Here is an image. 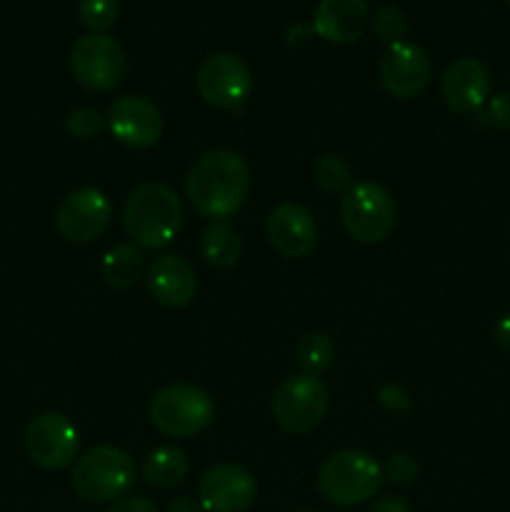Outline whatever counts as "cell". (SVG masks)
I'll list each match as a JSON object with an SVG mask.
<instances>
[{
	"instance_id": "cell-1",
	"label": "cell",
	"mask_w": 510,
	"mask_h": 512,
	"mask_svg": "<svg viewBox=\"0 0 510 512\" xmlns=\"http://www.w3.org/2000/svg\"><path fill=\"white\" fill-rule=\"evenodd\" d=\"M188 200L203 218L225 220L243 208L250 190V168L235 150L218 148L195 160L188 173Z\"/></svg>"
},
{
	"instance_id": "cell-2",
	"label": "cell",
	"mask_w": 510,
	"mask_h": 512,
	"mask_svg": "<svg viewBox=\"0 0 510 512\" xmlns=\"http://www.w3.org/2000/svg\"><path fill=\"white\" fill-rule=\"evenodd\" d=\"M123 228L140 250H160L173 243L183 228V205L178 193L165 183H145L128 195Z\"/></svg>"
},
{
	"instance_id": "cell-3",
	"label": "cell",
	"mask_w": 510,
	"mask_h": 512,
	"mask_svg": "<svg viewBox=\"0 0 510 512\" xmlns=\"http://www.w3.org/2000/svg\"><path fill=\"white\" fill-rule=\"evenodd\" d=\"M383 483V465L358 448L338 450L318 470L320 495L340 508L365 503L383 488Z\"/></svg>"
},
{
	"instance_id": "cell-4",
	"label": "cell",
	"mask_w": 510,
	"mask_h": 512,
	"mask_svg": "<svg viewBox=\"0 0 510 512\" xmlns=\"http://www.w3.org/2000/svg\"><path fill=\"white\" fill-rule=\"evenodd\" d=\"M70 485L85 503H110L130 493L135 485V463L115 445H98L75 460Z\"/></svg>"
},
{
	"instance_id": "cell-5",
	"label": "cell",
	"mask_w": 510,
	"mask_h": 512,
	"mask_svg": "<svg viewBox=\"0 0 510 512\" xmlns=\"http://www.w3.org/2000/svg\"><path fill=\"white\" fill-rule=\"evenodd\" d=\"M150 423L168 438H193L215 418V403L193 383H173L150 400Z\"/></svg>"
},
{
	"instance_id": "cell-6",
	"label": "cell",
	"mask_w": 510,
	"mask_h": 512,
	"mask_svg": "<svg viewBox=\"0 0 510 512\" xmlns=\"http://www.w3.org/2000/svg\"><path fill=\"white\" fill-rule=\"evenodd\" d=\"M340 220L358 243H383L395 228V200L388 188L373 180L350 185L340 200Z\"/></svg>"
},
{
	"instance_id": "cell-7",
	"label": "cell",
	"mask_w": 510,
	"mask_h": 512,
	"mask_svg": "<svg viewBox=\"0 0 510 512\" xmlns=\"http://www.w3.org/2000/svg\"><path fill=\"white\" fill-rule=\"evenodd\" d=\"M330 393L318 375L298 373L285 378L273 395L275 423L293 435L313 433L325 420Z\"/></svg>"
},
{
	"instance_id": "cell-8",
	"label": "cell",
	"mask_w": 510,
	"mask_h": 512,
	"mask_svg": "<svg viewBox=\"0 0 510 512\" xmlns=\"http://www.w3.org/2000/svg\"><path fill=\"white\" fill-rule=\"evenodd\" d=\"M128 70L125 50L113 35L88 33L70 50V73L93 93H108L118 88Z\"/></svg>"
},
{
	"instance_id": "cell-9",
	"label": "cell",
	"mask_w": 510,
	"mask_h": 512,
	"mask_svg": "<svg viewBox=\"0 0 510 512\" xmlns=\"http://www.w3.org/2000/svg\"><path fill=\"white\" fill-rule=\"evenodd\" d=\"M113 220V205L98 188L70 190L55 210V230L65 243L85 245L98 240Z\"/></svg>"
},
{
	"instance_id": "cell-10",
	"label": "cell",
	"mask_w": 510,
	"mask_h": 512,
	"mask_svg": "<svg viewBox=\"0 0 510 512\" xmlns=\"http://www.w3.org/2000/svg\"><path fill=\"white\" fill-rule=\"evenodd\" d=\"M78 428L63 413H40L25 428V453L38 468L63 470L78 458Z\"/></svg>"
},
{
	"instance_id": "cell-11",
	"label": "cell",
	"mask_w": 510,
	"mask_h": 512,
	"mask_svg": "<svg viewBox=\"0 0 510 512\" xmlns=\"http://www.w3.org/2000/svg\"><path fill=\"white\" fill-rule=\"evenodd\" d=\"M200 98L220 110H238L253 90V73L233 53H213L200 63L195 75Z\"/></svg>"
},
{
	"instance_id": "cell-12",
	"label": "cell",
	"mask_w": 510,
	"mask_h": 512,
	"mask_svg": "<svg viewBox=\"0 0 510 512\" xmlns=\"http://www.w3.org/2000/svg\"><path fill=\"white\" fill-rule=\"evenodd\" d=\"M258 498V483L243 465L220 463L205 470L198 483V503L208 512H245Z\"/></svg>"
},
{
	"instance_id": "cell-13",
	"label": "cell",
	"mask_w": 510,
	"mask_h": 512,
	"mask_svg": "<svg viewBox=\"0 0 510 512\" xmlns=\"http://www.w3.org/2000/svg\"><path fill=\"white\" fill-rule=\"evenodd\" d=\"M108 130L125 148H153L163 135V115L143 95H120L108 110Z\"/></svg>"
},
{
	"instance_id": "cell-14",
	"label": "cell",
	"mask_w": 510,
	"mask_h": 512,
	"mask_svg": "<svg viewBox=\"0 0 510 512\" xmlns=\"http://www.w3.org/2000/svg\"><path fill=\"white\" fill-rule=\"evenodd\" d=\"M430 78H433V65L420 45L400 40V43L388 45L380 58V83L393 98H415L428 88Z\"/></svg>"
},
{
	"instance_id": "cell-15",
	"label": "cell",
	"mask_w": 510,
	"mask_h": 512,
	"mask_svg": "<svg viewBox=\"0 0 510 512\" xmlns=\"http://www.w3.org/2000/svg\"><path fill=\"white\" fill-rule=\"evenodd\" d=\"M490 73L478 58H455L443 73V98L458 115H478L488 103Z\"/></svg>"
},
{
	"instance_id": "cell-16",
	"label": "cell",
	"mask_w": 510,
	"mask_h": 512,
	"mask_svg": "<svg viewBox=\"0 0 510 512\" xmlns=\"http://www.w3.org/2000/svg\"><path fill=\"white\" fill-rule=\"evenodd\" d=\"M268 240L283 258H305L318 245L313 213L298 203H280L268 218Z\"/></svg>"
},
{
	"instance_id": "cell-17",
	"label": "cell",
	"mask_w": 510,
	"mask_h": 512,
	"mask_svg": "<svg viewBox=\"0 0 510 512\" xmlns=\"http://www.w3.org/2000/svg\"><path fill=\"white\" fill-rule=\"evenodd\" d=\"M148 290L165 308H185L198 293L195 268L180 255H160L148 265Z\"/></svg>"
},
{
	"instance_id": "cell-18",
	"label": "cell",
	"mask_w": 510,
	"mask_h": 512,
	"mask_svg": "<svg viewBox=\"0 0 510 512\" xmlns=\"http://www.w3.org/2000/svg\"><path fill=\"white\" fill-rule=\"evenodd\" d=\"M368 23L365 0H320L313 15V30L328 43H353Z\"/></svg>"
},
{
	"instance_id": "cell-19",
	"label": "cell",
	"mask_w": 510,
	"mask_h": 512,
	"mask_svg": "<svg viewBox=\"0 0 510 512\" xmlns=\"http://www.w3.org/2000/svg\"><path fill=\"white\" fill-rule=\"evenodd\" d=\"M240 253H243V240H240V233L230 223H225V220H213V223L203 230V238H200V255H203L208 265L228 270L238 263Z\"/></svg>"
},
{
	"instance_id": "cell-20",
	"label": "cell",
	"mask_w": 510,
	"mask_h": 512,
	"mask_svg": "<svg viewBox=\"0 0 510 512\" xmlns=\"http://www.w3.org/2000/svg\"><path fill=\"white\" fill-rule=\"evenodd\" d=\"M145 260L143 250L133 243H120L115 248H110L103 255V263H100V273L103 280L115 290H128L143 278Z\"/></svg>"
},
{
	"instance_id": "cell-21",
	"label": "cell",
	"mask_w": 510,
	"mask_h": 512,
	"mask_svg": "<svg viewBox=\"0 0 510 512\" xmlns=\"http://www.w3.org/2000/svg\"><path fill=\"white\" fill-rule=\"evenodd\" d=\"M190 460L185 450L175 445H160L145 458L143 480L153 488H175L188 478Z\"/></svg>"
},
{
	"instance_id": "cell-22",
	"label": "cell",
	"mask_w": 510,
	"mask_h": 512,
	"mask_svg": "<svg viewBox=\"0 0 510 512\" xmlns=\"http://www.w3.org/2000/svg\"><path fill=\"white\" fill-rule=\"evenodd\" d=\"M335 343L328 333H308L298 343V363L308 375H320L333 365Z\"/></svg>"
},
{
	"instance_id": "cell-23",
	"label": "cell",
	"mask_w": 510,
	"mask_h": 512,
	"mask_svg": "<svg viewBox=\"0 0 510 512\" xmlns=\"http://www.w3.org/2000/svg\"><path fill=\"white\" fill-rule=\"evenodd\" d=\"M313 180L325 193H345L350 188V165L340 155H320L313 165Z\"/></svg>"
},
{
	"instance_id": "cell-24",
	"label": "cell",
	"mask_w": 510,
	"mask_h": 512,
	"mask_svg": "<svg viewBox=\"0 0 510 512\" xmlns=\"http://www.w3.org/2000/svg\"><path fill=\"white\" fill-rule=\"evenodd\" d=\"M118 0H80L78 15L90 33H105L118 20Z\"/></svg>"
},
{
	"instance_id": "cell-25",
	"label": "cell",
	"mask_w": 510,
	"mask_h": 512,
	"mask_svg": "<svg viewBox=\"0 0 510 512\" xmlns=\"http://www.w3.org/2000/svg\"><path fill=\"white\" fill-rule=\"evenodd\" d=\"M405 30H408V20H405V15L400 13L398 8H393V5H383V8L375 10L373 33L378 35L383 43H388V45L400 43L405 35Z\"/></svg>"
},
{
	"instance_id": "cell-26",
	"label": "cell",
	"mask_w": 510,
	"mask_h": 512,
	"mask_svg": "<svg viewBox=\"0 0 510 512\" xmlns=\"http://www.w3.org/2000/svg\"><path fill=\"white\" fill-rule=\"evenodd\" d=\"M108 125V120L98 113L95 108H75L73 113L65 118V130L78 140H93L100 135Z\"/></svg>"
},
{
	"instance_id": "cell-27",
	"label": "cell",
	"mask_w": 510,
	"mask_h": 512,
	"mask_svg": "<svg viewBox=\"0 0 510 512\" xmlns=\"http://www.w3.org/2000/svg\"><path fill=\"white\" fill-rule=\"evenodd\" d=\"M418 473V463H415L413 455L408 453H393L388 458V463L383 465L385 480H390L393 485H410L418 478Z\"/></svg>"
},
{
	"instance_id": "cell-28",
	"label": "cell",
	"mask_w": 510,
	"mask_h": 512,
	"mask_svg": "<svg viewBox=\"0 0 510 512\" xmlns=\"http://www.w3.org/2000/svg\"><path fill=\"white\" fill-rule=\"evenodd\" d=\"M478 118H485V125L510 130V90L490 98L485 103V113H478Z\"/></svg>"
},
{
	"instance_id": "cell-29",
	"label": "cell",
	"mask_w": 510,
	"mask_h": 512,
	"mask_svg": "<svg viewBox=\"0 0 510 512\" xmlns=\"http://www.w3.org/2000/svg\"><path fill=\"white\" fill-rule=\"evenodd\" d=\"M378 403L383 405L388 413L405 415L410 410V395H408V390L403 388V385L388 383V385H383V388H380Z\"/></svg>"
},
{
	"instance_id": "cell-30",
	"label": "cell",
	"mask_w": 510,
	"mask_h": 512,
	"mask_svg": "<svg viewBox=\"0 0 510 512\" xmlns=\"http://www.w3.org/2000/svg\"><path fill=\"white\" fill-rule=\"evenodd\" d=\"M368 512H413V510H410L408 500L400 498V495H383V498H378L373 505H370Z\"/></svg>"
},
{
	"instance_id": "cell-31",
	"label": "cell",
	"mask_w": 510,
	"mask_h": 512,
	"mask_svg": "<svg viewBox=\"0 0 510 512\" xmlns=\"http://www.w3.org/2000/svg\"><path fill=\"white\" fill-rule=\"evenodd\" d=\"M108 512H158V508H155L153 500L148 498H123Z\"/></svg>"
},
{
	"instance_id": "cell-32",
	"label": "cell",
	"mask_w": 510,
	"mask_h": 512,
	"mask_svg": "<svg viewBox=\"0 0 510 512\" xmlns=\"http://www.w3.org/2000/svg\"><path fill=\"white\" fill-rule=\"evenodd\" d=\"M493 338H495V343L500 345V348L508 350V353H510V313L500 315L498 323L493 325Z\"/></svg>"
},
{
	"instance_id": "cell-33",
	"label": "cell",
	"mask_w": 510,
	"mask_h": 512,
	"mask_svg": "<svg viewBox=\"0 0 510 512\" xmlns=\"http://www.w3.org/2000/svg\"><path fill=\"white\" fill-rule=\"evenodd\" d=\"M165 512H203V505L195 498H190V495H180V498L170 500Z\"/></svg>"
},
{
	"instance_id": "cell-34",
	"label": "cell",
	"mask_w": 510,
	"mask_h": 512,
	"mask_svg": "<svg viewBox=\"0 0 510 512\" xmlns=\"http://www.w3.org/2000/svg\"><path fill=\"white\" fill-rule=\"evenodd\" d=\"M295 512H315V510H295Z\"/></svg>"
},
{
	"instance_id": "cell-35",
	"label": "cell",
	"mask_w": 510,
	"mask_h": 512,
	"mask_svg": "<svg viewBox=\"0 0 510 512\" xmlns=\"http://www.w3.org/2000/svg\"><path fill=\"white\" fill-rule=\"evenodd\" d=\"M505 3H510V0H505Z\"/></svg>"
}]
</instances>
